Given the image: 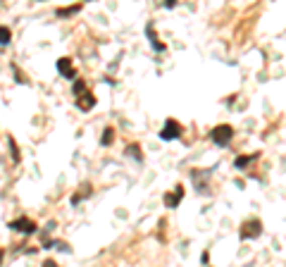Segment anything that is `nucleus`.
Returning <instances> with one entry per match:
<instances>
[{"instance_id":"obj_1","label":"nucleus","mask_w":286,"mask_h":267,"mask_svg":"<svg viewBox=\"0 0 286 267\" xmlns=\"http://www.w3.org/2000/svg\"><path fill=\"white\" fill-rule=\"evenodd\" d=\"M260 234H262V222L258 217H250L241 224V229H239V239L241 241H250V239H258Z\"/></svg>"},{"instance_id":"obj_8","label":"nucleus","mask_w":286,"mask_h":267,"mask_svg":"<svg viewBox=\"0 0 286 267\" xmlns=\"http://www.w3.org/2000/svg\"><path fill=\"white\" fill-rule=\"evenodd\" d=\"M146 34H148V38H151V46H153L155 53H165V50H167V46L160 43V38L155 36V24H148V27H146Z\"/></svg>"},{"instance_id":"obj_6","label":"nucleus","mask_w":286,"mask_h":267,"mask_svg":"<svg viewBox=\"0 0 286 267\" xmlns=\"http://www.w3.org/2000/svg\"><path fill=\"white\" fill-rule=\"evenodd\" d=\"M181 201H184V186L181 184L174 186V191H170V194L165 196V205H167V208H177Z\"/></svg>"},{"instance_id":"obj_16","label":"nucleus","mask_w":286,"mask_h":267,"mask_svg":"<svg viewBox=\"0 0 286 267\" xmlns=\"http://www.w3.org/2000/svg\"><path fill=\"white\" fill-rule=\"evenodd\" d=\"M8 146H10V150H12V162H19V148H17V141L10 136V138H8Z\"/></svg>"},{"instance_id":"obj_10","label":"nucleus","mask_w":286,"mask_h":267,"mask_svg":"<svg viewBox=\"0 0 286 267\" xmlns=\"http://www.w3.org/2000/svg\"><path fill=\"white\" fill-rule=\"evenodd\" d=\"M79 10H81V3H77V5H72V8H57L55 15H57V17H72V15H77Z\"/></svg>"},{"instance_id":"obj_2","label":"nucleus","mask_w":286,"mask_h":267,"mask_svg":"<svg viewBox=\"0 0 286 267\" xmlns=\"http://www.w3.org/2000/svg\"><path fill=\"white\" fill-rule=\"evenodd\" d=\"M210 138H212L214 146L227 148L229 143H232V138H234V129L229 127V124H220V127H214V129L210 131Z\"/></svg>"},{"instance_id":"obj_7","label":"nucleus","mask_w":286,"mask_h":267,"mask_svg":"<svg viewBox=\"0 0 286 267\" xmlns=\"http://www.w3.org/2000/svg\"><path fill=\"white\" fill-rule=\"evenodd\" d=\"M77 108H79L81 112L93 110V108H96V96H93L91 91H86L84 96H79V98H77Z\"/></svg>"},{"instance_id":"obj_13","label":"nucleus","mask_w":286,"mask_h":267,"mask_svg":"<svg viewBox=\"0 0 286 267\" xmlns=\"http://www.w3.org/2000/svg\"><path fill=\"white\" fill-rule=\"evenodd\" d=\"M89 196H91V184L81 186V189H79V194H77L74 198H72V205H77V203H79L81 198H89Z\"/></svg>"},{"instance_id":"obj_17","label":"nucleus","mask_w":286,"mask_h":267,"mask_svg":"<svg viewBox=\"0 0 286 267\" xmlns=\"http://www.w3.org/2000/svg\"><path fill=\"white\" fill-rule=\"evenodd\" d=\"M41 267H60V265H57L55 260H43V265H41Z\"/></svg>"},{"instance_id":"obj_11","label":"nucleus","mask_w":286,"mask_h":267,"mask_svg":"<svg viewBox=\"0 0 286 267\" xmlns=\"http://www.w3.org/2000/svg\"><path fill=\"white\" fill-rule=\"evenodd\" d=\"M126 155H131L136 160V162H143V155H141V146L138 143H131V146H126V150H124Z\"/></svg>"},{"instance_id":"obj_4","label":"nucleus","mask_w":286,"mask_h":267,"mask_svg":"<svg viewBox=\"0 0 286 267\" xmlns=\"http://www.w3.org/2000/svg\"><path fill=\"white\" fill-rule=\"evenodd\" d=\"M179 136H181V124L170 117V120L165 122V127L160 129V138L162 141H174V138H179Z\"/></svg>"},{"instance_id":"obj_18","label":"nucleus","mask_w":286,"mask_h":267,"mask_svg":"<svg viewBox=\"0 0 286 267\" xmlns=\"http://www.w3.org/2000/svg\"><path fill=\"white\" fill-rule=\"evenodd\" d=\"M3 258H5V250L0 248V265H3Z\"/></svg>"},{"instance_id":"obj_3","label":"nucleus","mask_w":286,"mask_h":267,"mask_svg":"<svg viewBox=\"0 0 286 267\" xmlns=\"http://www.w3.org/2000/svg\"><path fill=\"white\" fill-rule=\"evenodd\" d=\"M10 229L12 231H19V234H36V222L34 220H29V217H17V220H12L10 222Z\"/></svg>"},{"instance_id":"obj_5","label":"nucleus","mask_w":286,"mask_h":267,"mask_svg":"<svg viewBox=\"0 0 286 267\" xmlns=\"http://www.w3.org/2000/svg\"><path fill=\"white\" fill-rule=\"evenodd\" d=\"M57 72L62 74L64 79H74V81H77V69H74L72 57H60V60H57Z\"/></svg>"},{"instance_id":"obj_9","label":"nucleus","mask_w":286,"mask_h":267,"mask_svg":"<svg viewBox=\"0 0 286 267\" xmlns=\"http://www.w3.org/2000/svg\"><path fill=\"white\" fill-rule=\"evenodd\" d=\"M255 160H260V153H250V155H241L234 160V167L236 169H243V167H248L250 162H255Z\"/></svg>"},{"instance_id":"obj_12","label":"nucleus","mask_w":286,"mask_h":267,"mask_svg":"<svg viewBox=\"0 0 286 267\" xmlns=\"http://www.w3.org/2000/svg\"><path fill=\"white\" fill-rule=\"evenodd\" d=\"M112 141H115V129L107 127V129L103 131V136H100V143H103V146H112Z\"/></svg>"},{"instance_id":"obj_15","label":"nucleus","mask_w":286,"mask_h":267,"mask_svg":"<svg viewBox=\"0 0 286 267\" xmlns=\"http://www.w3.org/2000/svg\"><path fill=\"white\" fill-rule=\"evenodd\" d=\"M86 91H89V88H86V81H81V79H77V81H74V86H72V93H74L77 98H79V96H84Z\"/></svg>"},{"instance_id":"obj_14","label":"nucleus","mask_w":286,"mask_h":267,"mask_svg":"<svg viewBox=\"0 0 286 267\" xmlns=\"http://www.w3.org/2000/svg\"><path fill=\"white\" fill-rule=\"evenodd\" d=\"M10 41H12L10 27H0V46H10Z\"/></svg>"}]
</instances>
